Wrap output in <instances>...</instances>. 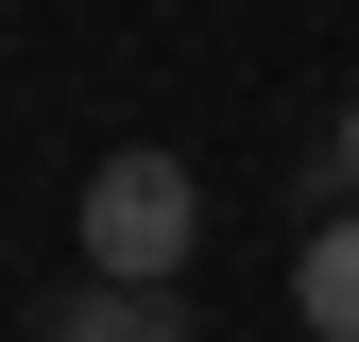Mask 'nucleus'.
Returning <instances> with one entry per match:
<instances>
[{"mask_svg": "<svg viewBox=\"0 0 359 342\" xmlns=\"http://www.w3.org/2000/svg\"><path fill=\"white\" fill-rule=\"evenodd\" d=\"M189 240H205L189 154H103L86 171V274H189Z\"/></svg>", "mask_w": 359, "mask_h": 342, "instance_id": "1", "label": "nucleus"}, {"mask_svg": "<svg viewBox=\"0 0 359 342\" xmlns=\"http://www.w3.org/2000/svg\"><path fill=\"white\" fill-rule=\"evenodd\" d=\"M52 342H189V291H171V274H86L52 308Z\"/></svg>", "mask_w": 359, "mask_h": 342, "instance_id": "2", "label": "nucleus"}, {"mask_svg": "<svg viewBox=\"0 0 359 342\" xmlns=\"http://www.w3.org/2000/svg\"><path fill=\"white\" fill-rule=\"evenodd\" d=\"M291 308H308V342H359V205L291 256Z\"/></svg>", "mask_w": 359, "mask_h": 342, "instance_id": "3", "label": "nucleus"}, {"mask_svg": "<svg viewBox=\"0 0 359 342\" xmlns=\"http://www.w3.org/2000/svg\"><path fill=\"white\" fill-rule=\"evenodd\" d=\"M325 154H342V205H359V86H342V137H325Z\"/></svg>", "mask_w": 359, "mask_h": 342, "instance_id": "4", "label": "nucleus"}]
</instances>
